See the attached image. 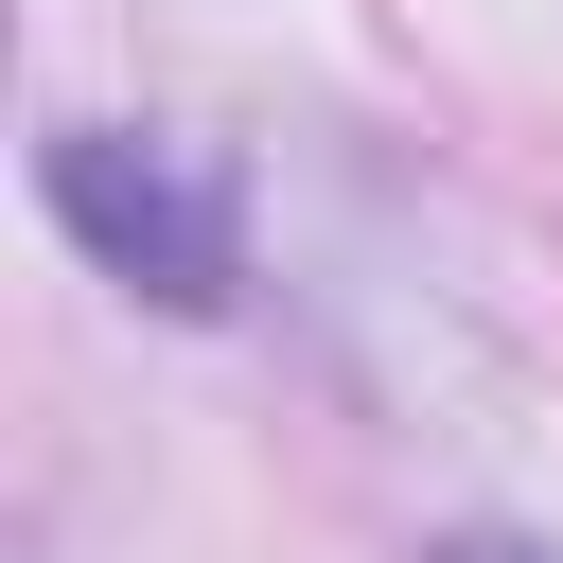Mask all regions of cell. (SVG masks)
Returning a JSON list of instances; mask_svg holds the SVG:
<instances>
[{"mask_svg": "<svg viewBox=\"0 0 563 563\" xmlns=\"http://www.w3.org/2000/svg\"><path fill=\"white\" fill-rule=\"evenodd\" d=\"M35 194H53V229H70L123 299H158V317H229V299H246V194H229L211 141L53 123V141H35Z\"/></svg>", "mask_w": 563, "mask_h": 563, "instance_id": "1", "label": "cell"}, {"mask_svg": "<svg viewBox=\"0 0 563 563\" xmlns=\"http://www.w3.org/2000/svg\"><path fill=\"white\" fill-rule=\"evenodd\" d=\"M440 563H545V545H528V528H457Z\"/></svg>", "mask_w": 563, "mask_h": 563, "instance_id": "2", "label": "cell"}]
</instances>
